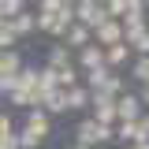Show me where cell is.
<instances>
[{
    "label": "cell",
    "instance_id": "6da1fadb",
    "mask_svg": "<svg viewBox=\"0 0 149 149\" xmlns=\"http://www.w3.org/2000/svg\"><path fill=\"white\" fill-rule=\"evenodd\" d=\"M93 119H97L101 127H112V123L119 119V97H112V93H93Z\"/></svg>",
    "mask_w": 149,
    "mask_h": 149
},
{
    "label": "cell",
    "instance_id": "7a4b0ae2",
    "mask_svg": "<svg viewBox=\"0 0 149 149\" xmlns=\"http://www.w3.org/2000/svg\"><path fill=\"white\" fill-rule=\"evenodd\" d=\"M112 138V127H101V123H97V119H82V123H78V130H74V142H78V146H97V142H108Z\"/></svg>",
    "mask_w": 149,
    "mask_h": 149
},
{
    "label": "cell",
    "instance_id": "3957f363",
    "mask_svg": "<svg viewBox=\"0 0 149 149\" xmlns=\"http://www.w3.org/2000/svg\"><path fill=\"white\" fill-rule=\"evenodd\" d=\"M78 22H82V26H93V30H101L104 22H112L108 4H93V0H82V4H78Z\"/></svg>",
    "mask_w": 149,
    "mask_h": 149
},
{
    "label": "cell",
    "instance_id": "277c9868",
    "mask_svg": "<svg viewBox=\"0 0 149 149\" xmlns=\"http://www.w3.org/2000/svg\"><path fill=\"white\" fill-rule=\"evenodd\" d=\"M93 37L101 41V49H116V45H123V41H127V26H119V22L112 19V22H104Z\"/></svg>",
    "mask_w": 149,
    "mask_h": 149
},
{
    "label": "cell",
    "instance_id": "5b68a950",
    "mask_svg": "<svg viewBox=\"0 0 149 149\" xmlns=\"http://www.w3.org/2000/svg\"><path fill=\"white\" fill-rule=\"evenodd\" d=\"M119 138L138 142V146H149V116L134 119V123H119Z\"/></svg>",
    "mask_w": 149,
    "mask_h": 149
},
{
    "label": "cell",
    "instance_id": "8992f818",
    "mask_svg": "<svg viewBox=\"0 0 149 149\" xmlns=\"http://www.w3.org/2000/svg\"><path fill=\"white\" fill-rule=\"evenodd\" d=\"M78 63H82L86 71H101V67L108 63V52H104L101 45H90V49H82V52H78Z\"/></svg>",
    "mask_w": 149,
    "mask_h": 149
},
{
    "label": "cell",
    "instance_id": "52a82bcc",
    "mask_svg": "<svg viewBox=\"0 0 149 149\" xmlns=\"http://www.w3.org/2000/svg\"><path fill=\"white\" fill-rule=\"evenodd\" d=\"M138 108H142V93H123V97H119V119H123V123L142 119V116H138Z\"/></svg>",
    "mask_w": 149,
    "mask_h": 149
},
{
    "label": "cell",
    "instance_id": "ba28073f",
    "mask_svg": "<svg viewBox=\"0 0 149 149\" xmlns=\"http://www.w3.org/2000/svg\"><path fill=\"white\" fill-rule=\"evenodd\" d=\"M63 45H67V49H78V52H82V49H90V26L74 22L71 30H67V37H63Z\"/></svg>",
    "mask_w": 149,
    "mask_h": 149
},
{
    "label": "cell",
    "instance_id": "9c48e42d",
    "mask_svg": "<svg viewBox=\"0 0 149 149\" xmlns=\"http://www.w3.org/2000/svg\"><path fill=\"white\" fill-rule=\"evenodd\" d=\"M26 130L37 134V138H45V134H49V112H45V108H34L30 116H26Z\"/></svg>",
    "mask_w": 149,
    "mask_h": 149
},
{
    "label": "cell",
    "instance_id": "30bf717a",
    "mask_svg": "<svg viewBox=\"0 0 149 149\" xmlns=\"http://www.w3.org/2000/svg\"><path fill=\"white\" fill-rule=\"evenodd\" d=\"M71 108V101H67V90H52L49 93V101H45V112L49 116H60V112Z\"/></svg>",
    "mask_w": 149,
    "mask_h": 149
},
{
    "label": "cell",
    "instance_id": "8fae6325",
    "mask_svg": "<svg viewBox=\"0 0 149 149\" xmlns=\"http://www.w3.org/2000/svg\"><path fill=\"white\" fill-rule=\"evenodd\" d=\"M49 67H56V71L71 67V49H67V45H52V49H49Z\"/></svg>",
    "mask_w": 149,
    "mask_h": 149
},
{
    "label": "cell",
    "instance_id": "7c38bea8",
    "mask_svg": "<svg viewBox=\"0 0 149 149\" xmlns=\"http://www.w3.org/2000/svg\"><path fill=\"white\" fill-rule=\"evenodd\" d=\"M67 101H71V108H86V104H93V90L90 86H74V90H67Z\"/></svg>",
    "mask_w": 149,
    "mask_h": 149
},
{
    "label": "cell",
    "instance_id": "4fadbf2b",
    "mask_svg": "<svg viewBox=\"0 0 149 149\" xmlns=\"http://www.w3.org/2000/svg\"><path fill=\"white\" fill-rule=\"evenodd\" d=\"M127 45H134L138 56H149V30L146 26H142V30H127Z\"/></svg>",
    "mask_w": 149,
    "mask_h": 149
},
{
    "label": "cell",
    "instance_id": "5bb4252c",
    "mask_svg": "<svg viewBox=\"0 0 149 149\" xmlns=\"http://www.w3.org/2000/svg\"><path fill=\"white\" fill-rule=\"evenodd\" d=\"M108 52V67H119V63H127L130 60V45L123 41V45H116V49H104Z\"/></svg>",
    "mask_w": 149,
    "mask_h": 149
},
{
    "label": "cell",
    "instance_id": "9a60e30c",
    "mask_svg": "<svg viewBox=\"0 0 149 149\" xmlns=\"http://www.w3.org/2000/svg\"><path fill=\"white\" fill-rule=\"evenodd\" d=\"M0 71H4V74H22V60H19L15 52H4V60H0Z\"/></svg>",
    "mask_w": 149,
    "mask_h": 149
},
{
    "label": "cell",
    "instance_id": "2e32d148",
    "mask_svg": "<svg viewBox=\"0 0 149 149\" xmlns=\"http://www.w3.org/2000/svg\"><path fill=\"white\" fill-rule=\"evenodd\" d=\"M130 71H134V78H138V82H142V86H149V56H138V60H134V67H130Z\"/></svg>",
    "mask_w": 149,
    "mask_h": 149
},
{
    "label": "cell",
    "instance_id": "e0dca14e",
    "mask_svg": "<svg viewBox=\"0 0 149 149\" xmlns=\"http://www.w3.org/2000/svg\"><path fill=\"white\" fill-rule=\"evenodd\" d=\"M15 37H19L15 22H8V19H4V26H0V41H4V49H8V52H11V45H15Z\"/></svg>",
    "mask_w": 149,
    "mask_h": 149
},
{
    "label": "cell",
    "instance_id": "ac0fdd59",
    "mask_svg": "<svg viewBox=\"0 0 149 149\" xmlns=\"http://www.w3.org/2000/svg\"><path fill=\"white\" fill-rule=\"evenodd\" d=\"M22 8H26L22 0H4V4H0V15H4V19H19Z\"/></svg>",
    "mask_w": 149,
    "mask_h": 149
},
{
    "label": "cell",
    "instance_id": "d6986e66",
    "mask_svg": "<svg viewBox=\"0 0 149 149\" xmlns=\"http://www.w3.org/2000/svg\"><path fill=\"white\" fill-rule=\"evenodd\" d=\"M8 22H15V30H19V34H30V30L37 26V19L30 15V11H22L19 19H8Z\"/></svg>",
    "mask_w": 149,
    "mask_h": 149
},
{
    "label": "cell",
    "instance_id": "ffe728a7",
    "mask_svg": "<svg viewBox=\"0 0 149 149\" xmlns=\"http://www.w3.org/2000/svg\"><path fill=\"white\" fill-rule=\"evenodd\" d=\"M130 8H134V0H112V4H108V15H112V19H119V15L127 19Z\"/></svg>",
    "mask_w": 149,
    "mask_h": 149
},
{
    "label": "cell",
    "instance_id": "44dd1931",
    "mask_svg": "<svg viewBox=\"0 0 149 149\" xmlns=\"http://www.w3.org/2000/svg\"><path fill=\"white\" fill-rule=\"evenodd\" d=\"M56 71V67H52ZM60 74V86H67V90H74V86H78V74H74V67H63V71H56Z\"/></svg>",
    "mask_w": 149,
    "mask_h": 149
},
{
    "label": "cell",
    "instance_id": "7402d4cb",
    "mask_svg": "<svg viewBox=\"0 0 149 149\" xmlns=\"http://www.w3.org/2000/svg\"><path fill=\"white\" fill-rule=\"evenodd\" d=\"M19 142H22V149H37V146H41V138L30 134V130H19Z\"/></svg>",
    "mask_w": 149,
    "mask_h": 149
},
{
    "label": "cell",
    "instance_id": "603a6c76",
    "mask_svg": "<svg viewBox=\"0 0 149 149\" xmlns=\"http://www.w3.org/2000/svg\"><path fill=\"white\" fill-rule=\"evenodd\" d=\"M0 149H22V142H19V134H15V130H8V134H4Z\"/></svg>",
    "mask_w": 149,
    "mask_h": 149
},
{
    "label": "cell",
    "instance_id": "cb8c5ba5",
    "mask_svg": "<svg viewBox=\"0 0 149 149\" xmlns=\"http://www.w3.org/2000/svg\"><path fill=\"white\" fill-rule=\"evenodd\" d=\"M142 104H149V86H142Z\"/></svg>",
    "mask_w": 149,
    "mask_h": 149
},
{
    "label": "cell",
    "instance_id": "d4e9b609",
    "mask_svg": "<svg viewBox=\"0 0 149 149\" xmlns=\"http://www.w3.org/2000/svg\"><path fill=\"white\" fill-rule=\"evenodd\" d=\"M74 149H90V146H78V142H74Z\"/></svg>",
    "mask_w": 149,
    "mask_h": 149
}]
</instances>
